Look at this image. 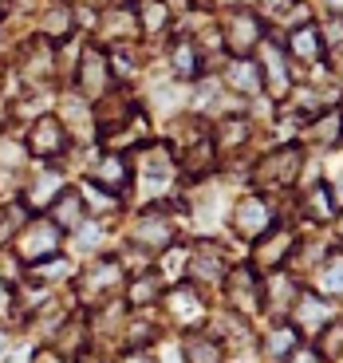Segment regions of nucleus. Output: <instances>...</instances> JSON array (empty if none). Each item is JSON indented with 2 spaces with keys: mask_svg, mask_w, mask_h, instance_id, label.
I'll return each mask as SVG.
<instances>
[{
  "mask_svg": "<svg viewBox=\"0 0 343 363\" xmlns=\"http://www.w3.org/2000/svg\"><path fill=\"white\" fill-rule=\"evenodd\" d=\"M221 284H225V304H229L233 316L257 320L264 312V281H261V272H257L249 261L237 264V269H229Z\"/></svg>",
  "mask_w": 343,
  "mask_h": 363,
  "instance_id": "obj_1",
  "label": "nucleus"
},
{
  "mask_svg": "<svg viewBox=\"0 0 343 363\" xmlns=\"http://www.w3.org/2000/svg\"><path fill=\"white\" fill-rule=\"evenodd\" d=\"M300 170H304V155L300 146H280L272 155H264L253 170V182L261 186V194H272V190H292L300 182Z\"/></svg>",
  "mask_w": 343,
  "mask_h": 363,
  "instance_id": "obj_2",
  "label": "nucleus"
},
{
  "mask_svg": "<svg viewBox=\"0 0 343 363\" xmlns=\"http://www.w3.org/2000/svg\"><path fill=\"white\" fill-rule=\"evenodd\" d=\"M123 284H127V269H123V261H118V257H99V261H91L87 272L79 277L75 296H79L83 304H103V300H111Z\"/></svg>",
  "mask_w": 343,
  "mask_h": 363,
  "instance_id": "obj_3",
  "label": "nucleus"
},
{
  "mask_svg": "<svg viewBox=\"0 0 343 363\" xmlns=\"http://www.w3.org/2000/svg\"><path fill=\"white\" fill-rule=\"evenodd\" d=\"M60 245H64V233H60L52 221L28 218L16 233V249H12V253H16L28 269V264H40V261H47V257H60Z\"/></svg>",
  "mask_w": 343,
  "mask_h": 363,
  "instance_id": "obj_4",
  "label": "nucleus"
},
{
  "mask_svg": "<svg viewBox=\"0 0 343 363\" xmlns=\"http://www.w3.org/2000/svg\"><path fill=\"white\" fill-rule=\"evenodd\" d=\"M261 40H264V24H261V16H257V9H244V4L229 9L225 32H221V48H225V52H233V60L253 55Z\"/></svg>",
  "mask_w": 343,
  "mask_h": 363,
  "instance_id": "obj_5",
  "label": "nucleus"
},
{
  "mask_svg": "<svg viewBox=\"0 0 343 363\" xmlns=\"http://www.w3.org/2000/svg\"><path fill=\"white\" fill-rule=\"evenodd\" d=\"M67 146H72V138H67L64 123L55 115H40L24 135V150L36 162H60V155H64Z\"/></svg>",
  "mask_w": 343,
  "mask_h": 363,
  "instance_id": "obj_6",
  "label": "nucleus"
},
{
  "mask_svg": "<svg viewBox=\"0 0 343 363\" xmlns=\"http://www.w3.org/2000/svg\"><path fill=\"white\" fill-rule=\"evenodd\" d=\"M292 245H296V233L276 221V225H269L253 241V257H249V264H253L257 272H280L284 264H288V257H292Z\"/></svg>",
  "mask_w": 343,
  "mask_h": 363,
  "instance_id": "obj_7",
  "label": "nucleus"
},
{
  "mask_svg": "<svg viewBox=\"0 0 343 363\" xmlns=\"http://www.w3.org/2000/svg\"><path fill=\"white\" fill-rule=\"evenodd\" d=\"M174 221L166 218L162 213V206L154 209V213H146V218H138L135 225H130V249H135V253H146V257H162L166 249L174 245Z\"/></svg>",
  "mask_w": 343,
  "mask_h": 363,
  "instance_id": "obj_8",
  "label": "nucleus"
},
{
  "mask_svg": "<svg viewBox=\"0 0 343 363\" xmlns=\"http://www.w3.org/2000/svg\"><path fill=\"white\" fill-rule=\"evenodd\" d=\"M75 95H83L87 103H95L99 95H107V87H115V79H111V67H107V52H99V48H87V52L79 55V64H75Z\"/></svg>",
  "mask_w": 343,
  "mask_h": 363,
  "instance_id": "obj_9",
  "label": "nucleus"
},
{
  "mask_svg": "<svg viewBox=\"0 0 343 363\" xmlns=\"http://www.w3.org/2000/svg\"><path fill=\"white\" fill-rule=\"evenodd\" d=\"M138 174V186L150 194H162V186L178 174V158H174L170 146H142V155L135 158V170Z\"/></svg>",
  "mask_w": 343,
  "mask_h": 363,
  "instance_id": "obj_10",
  "label": "nucleus"
},
{
  "mask_svg": "<svg viewBox=\"0 0 343 363\" xmlns=\"http://www.w3.org/2000/svg\"><path fill=\"white\" fill-rule=\"evenodd\" d=\"M166 308H170L174 324L178 328H201L206 324V296H201V289H193V284H170V289L162 292Z\"/></svg>",
  "mask_w": 343,
  "mask_h": 363,
  "instance_id": "obj_11",
  "label": "nucleus"
},
{
  "mask_svg": "<svg viewBox=\"0 0 343 363\" xmlns=\"http://www.w3.org/2000/svg\"><path fill=\"white\" fill-rule=\"evenodd\" d=\"M269 225H276L269 198H264V194H244V198L237 201V209H233V229L244 237V241H257Z\"/></svg>",
  "mask_w": 343,
  "mask_h": 363,
  "instance_id": "obj_12",
  "label": "nucleus"
},
{
  "mask_svg": "<svg viewBox=\"0 0 343 363\" xmlns=\"http://www.w3.org/2000/svg\"><path fill=\"white\" fill-rule=\"evenodd\" d=\"M67 182L64 174H60V166L55 162H36V174H32V182H28V190L20 194V201H24L28 213H40V209H47L55 201V194L64 190Z\"/></svg>",
  "mask_w": 343,
  "mask_h": 363,
  "instance_id": "obj_13",
  "label": "nucleus"
},
{
  "mask_svg": "<svg viewBox=\"0 0 343 363\" xmlns=\"http://www.w3.org/2000/svg\"><path fill=\"white\" fill-rule=\"evenodd\" d=\"M225 272H229L225 253H217L213 245H201L186 261V284H193V289H217V284L225 281Z\"/></svg>",
  "mask_w": 343,
  "mask_h": 363,
  "instance_id": "obj_14",
  "label": "nucleus"
},
{
  "mask_svg": "<svg viewBox=\"0 0 343 363\" xmlns=\"http://www.w3.org/2000/svg\"><path fill=\"white\" fill-rule=\"evenodd\" d=\"M91 213H87V206H83V194L75 190V186H64V190L55 194V201L47 206V221H52L60 233H72L75 225H83Z\"/></svg>",
  "mask_w": 343,
  "mask_h": 363,
  "instance_id": "obj_15",
  "label": "nucleus"
},
{
  "mask_svg": "<svg viewBox=\"0 0 343 363\" xmlns=\"http://www.w3.org/2000/svg\"><path fill=\"white\" fill-rule=\"evenodd\" d=\"M327 320H332V308H327L316 292H300L296 304H292V312H288V324L296 328L300 336H304V332H308V336H316Z\"/></svg>",
  "mask_w": 343,
  "mask_h": 363,
  "instance_id": "obj_16",
  "label": "nucleus"
},
{
  "mask_svg": "<svg viewBox=\"0 0 343 363\" xmlns=\"http://www.w3.org/2000/svg\"><path fill=\"white\" fill-rule=\"evenodd\" d=\"M300 213H304L308 221H316V225L335 221V213H339V201H335L332 186H327V182H312L308 190H300Z\"/></svg>",
  "mask_w": 343,
  "mask_h": 363,
  "instance_id": "obj_17",
  "label": "nucleus"
},
{
  "mask_svg": "<svg viewBox=\"0 0 343 363\" xmlns=\"http://www.w3.org/2000/svg\"><path fill=\"white\" fill-rule=\"evenodd\" d=\"M130 178L135 174H130V162L123 155H103L99 162L91 166V182H99V190L115 194V198L130 186Z\"/></svg>",
  "mask_w": 343,
  "mask_h": 363,
  "instance_id": "obj_18",
  "label": "nucleus"
},
{
  "mask_svg": "<svg viewBox=\"0 0 343 363\" xmlns=\"http://www.w3.org/2000/svg\"><path fill=\"white\" fill-rule=\"evenodd\" d=\"M284 52H288L296 64H320V55H324L320 28H312V24L288 28V36H284Z\"/></svg>",
  "mask_w": 343,
  "mask_h": 363,
  "instance_id": "obj_19",
  "label": "nucleus"
},
{
  "mask_svg": "<svg viewBox=\"0 0 343 363\" xmlns=\"http://www.w3.org/2000/svg\"><path fill=\"white\" fill-rule=\"evenodd\" d=\"M312 292L324 300L343 296V253H324V261L312 272Z\"/></svg>",
  "mask_w": 343,
  "mask_h": 363,
  "instance_id": "obj_20",
  "label": "nucleus"
},
{
  "mask_svg": "<svg viewBox=\"0 0 343 363\" xmlns=\"http://www.w3.org/2000/svg\"><path fill=\"white\" fill-rule=\"evenodd\" d=\"M174 75H178V79H190V83H198L201 75H206V60H201V48H198V40L193 36H178L174 40Z\"/></svg>",
  "mask_w": 343,
  "mask_h": 363,
  "instance_id": "obj_21",
  "label": "nucleus"
},
{
  "mask_svg": "<svg viewBox=\"0 0 343 363\" xmlns=\"http://www.w3.org/2000/svg\"><path fill=\"white\" fill-rule=\"evenodd\" d=\"M296 347H300V332L288 324V320H276L272 332L264 336V359H269V363H284Z\"/></svg>",
  "mask_w": 343,
  "mask_h": 363,
  "instance_id": "obj_22",
  "label": "nucleus"
},
{
  "mask_svg": "<svg viewBox=\"0 0 343 363\" xmlns=\"http://www.w3.org/2000/svg\"><path fill=\"white\" fill-rule=\"evenodd\" d=\"M166 292V281L162 272H142V277H135V281L127 284V304L130 308H150V304H158Z\"/></svg>",
  "mask_w": 343,
  "mask_h": 363,
  "instance_id": "obj_23",
  "label": "nucleus"
},
{
  "mask_svg": "<svg viewBox=\"0 0 343 363\" xmlns=\"http://www.w3.org/2000/svg\"><path fill=\"white\" fill-rule=\"evenodd\" d=\"M300 296V284L288 281V277H272V284H264V312H276V316H288L292 304Z\"/></svg>",
  "mask_w": 343,
  "mask_h": 363,
  "instance_id": "obj_24",
  "label": "nucleus"
},
{
  "mask_svg": "<svg viewBox=\"0 0 343 363\" xmlns=\"http://www.w3.org/2000/svg\"><path fill=\"white\" fill-rule=\"evenodd\" d=\"M225 83L237 91H249V95H257L261 91V67H257L253 55H241V60H233V64L225 67Z\"/></svg>",
  "mask_w": 343,
  "mask_h": 363,
  "instance_id": "obj_25",
  "label": "nucleus"
},
{
  "mask_svg": "<svg viewBox=\"0 0 343 363\" xmlns=\"http://www.w3.org/2000/svg\"><path fill=\"white\" fill-rule=\"evenodd\" d=\"M181 363H225V352H221V344L213 336L198 332V336H190L186 347H181Z\"/></svg>",
  "mask_w": 343,
  "mask_h": 363,
  "instance_id": "obj_26",
  "label": "nucleus"
},
{
  "mask_svg": "<svg viewBox=\"0 0 343 363\" xmlns=\"http://www.w3.org/2000/svg\"><path fill=\"white\" fill-rule=\"evenodd\" d=\"M316 344H312V352L320 355V359H343V320L339 316H332L324 328H320L316 336Z\"/></svg>",
  "mask_w": 343,
  "mask_h": 363,
  "instance_id": "obj_27",
  "label": "nucleus"
},
{
  "mask_svg": "<svg viewBox=\"0 0 343 363\" xmlns=\"http://www.w3.org/2000/svg\"><path fill=\"white\" fill-rule=\"evenodd\" d=\"M135 12H138V32H146V36H162L166 24H170V9L162 0H138Z\"/></svg>",
  "mask_w": 343,
  "mask_h": 363,
  "instance_id": "obj_28",
  "label": "nucleus"
},
{
  "mask_svg": "<svg viewBox=\"0 0 343 363\" xmlns=\"http://www.w3.org/2000/svg\"><path fill=\"white\" fill-rule=\"evenodd\" d=\"M0 363H32V347H4L0 352Z\"/></svg>",
  "mask_w": 343,
  "mask_h": 363,
  "instance_id": "obj_29",
  "label": "nucleus"
},
{
  "mask_svg": "<svg viewBox=\"0 0 343 363\" xmlns=\"http://www.w3.org/2000/svg\"><path fill=\"white\" fill-rule=\"evenodd\" d=\"M118 363H154V355H150V347H127Z\"/></svg>",
  "mask_w": 343,
  "mask_h": 363,
  "instance_id": "obj_30",
  "label": "nucleus"
},
{
  "mask_svg": "<svg viewBox=\"0 0 343 363\" xmlns=\"http://www.w3.org/2000/svg\"><path fill=\"white\" fill-rule=\"evenodd\" d=\"M284 363H324V359H320V355L312 352V347H304V344H300V347H296V352H292Z\"/></svg>",
  "mask_w": 343,
  "mask_h": 363,
  "instance_id": "obj_31",
  "label": "nucleus"
},
{
  "mask_svg": "<svg viewBox=\"0 0 343 363\" xmlns=\"http://www.w3.org/2000/svg\"><path fill=\"white\" fill-rule=\"evenodd\" d=\"M32 363H72V359H64V355L55 352V347H44V352L32 355Z\"/></svg>",
  "mask_w": 343,
  "mask_h": 363,
  "instance_id": "obj_32",
  "label": "nucleus"
},
{
  "mask_svg": "<svg viewBox=\"0 0 343 363\" xmlns=\"http://www.w3.org/2000/svg\"><path fill=\"white\" fill-rule=\"evenodd\" d=\"M9 304H12V289L0 281V308H9Z\"/></svg>",
  "mask_w": 343,
  "mask_h": 363,
  "instance_id": "obj_33",
  "label": "nucleus"
},
{
  "mask_svg": "<svg viewBox=\"0 0 343 363\" xmlns=\"http://www.w3.org/2000/svg\"><path fill=\"white\" fill-rule=\"evenodd\" d=\"M4 347H9V336H4V332H0V352H4Z\"/></svg>",
  "mask_w": 343,
  "mask_h": 363,
  "instance_id": "obj_34",
  "label": "nucleus"
},
{
  "mask_svg": "<svg viewBox=\"0 0 343 363\" xmlns=\"http://www.w3.org/2000/svg\"><path fill=\"white\" fill-rule=\"evenodd\" d=\"M193 4H213V0H193Z\"/></svg>",
  "mask_w": 343,
  "mask_h": 363,
  "instance_id": "obj_35",
  "label": "nucleus"
},
{
  "mask_svg": "<svg viewBox=\"0 0 343 363\" xmlns=\"http://www.w3.org/2000/svg\"><path fill=\"white\" fill-rule=\"evenodd\" d=\"M335 218H339V229H343V213H335Z\"/></svg>",
  "mask_w": 343,
  "mask_h": 363,
  "instance_id": "obj_36",
  "label": "nucleus"
},
{
  "mask_svg": "<svg viewBox=\"0 0 343 363\" xmlns=\"http://www.w3.org/2000/svg\"><path fill=\"white\" fill-rule=\"evenodd\" d=\"M4 4H9V0H0V12H4Z\"/></svg>",
  "mask_w": 343,
  "mask_h": 363,
  "instance_id": "obj_37",
  "label": "nucleus"
},
{
  "mask_svg": "<svg viewBox=\"0 0 343 363\" xmlns=\"http://www.w3.org/2000/svg\"><path fill=\"white\" fill-rule=\"evenodd\" d=\"M0 32H4V24H0ZM0 44H4V36H0Z\"/></svg>",
  "mask_w": 343,
  "mask_h": 363,
  "instance_id": "obj_38",
  "label": "nucleus"
}]
</instances>
